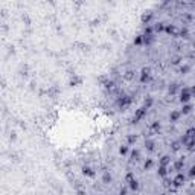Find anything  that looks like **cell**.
<instances>
[{
	"label": "cell",
	"mask_w": 195,
	"mask_h": 195,
	"mask_svg": "<svg viewBox=\"0 0 195 195\" xmlns=\"http://www.w3.org/2000/svg\"><path fill=\"white\" fill-rule=\"evenodd\" d=\"M171 165V156H168V154H165V156H162L159 160V166H169Z\"/></svg>",
	"instance_id": "ba28073f"
},
{
	"label": "cell",
	"mask_w": 195,
	"mask_h": 195,
	"mask_svg": "<svg viewBox=\"0 0 195 195\" xmlns=\"http://www.w3.org/2000/svg\"><path fill=\"white\" fill-rule=\"evenodd\" d=\"M149 78H151V69L149 67H143L140 70V82H143V84L148 82Z\"/></svg>",
	"instance_id": "8992f818"
},
{
	"label": "cell",
	"mask_w": 195,
	"mask_h": 195,
	"mask_svg": "<svg viewBox=\"0 0 195 195\" xmlns=\"http://www.w3.org/2000/svg\"><path fill=\"white\" fill-rule=\"evenodd\" d=\"M194 175H195V168L194 166H191V168H189V177L194 178Z\"/></svg>",
	"instance_id": "f35d334b"
},
{
	"label": "cell",
	"mask_w": 195,
	"mask_h": 195,
	"mask_svg": "<svg viewBox=\"0 0 195 195\" xmlns=\"http://www.w3.org/2000/svg\"><path fill=\"white\" fill-rule=\"evenodd\" d=\"M82 82V79L81 78H73L70 81V86H78V84H81Z\"/></svg>",
	"instance_id": "d590c367"
},
{
	"label": "cell",
	"mask_w": 195,
	"mask_h": 195,
	"mask_svg": "<svg viewBox=\"0 0 195 195\" xmlns=\"http://www.w3.org/2000/svg\"><path fill=\"white\" fill-rule=\"evenodd\" d=\"M153 166H154V160H153V159H146V160H145V163H143V169H145V171H149Z\"/></svg>",
	"instance_id": "ac0fdd59"
},
{
	"label": "cell",
	"mask_w": 195,
	"mask_h": 195,
	"mask_svg": "<svg viewBox=\"0 0 195 195\" xmlns=\"http://www.w3.org/2000/svg\"><path fill=\"white\" fill-rule=\"evenodd\" d=\"M126 142H128V145H134L137 142V136L136 134H128L126 136Z\"/></svg>",
	"instance_id": "ffe728a7"
},
{
	"label": "cell",
	"mask_w": 195,
	"mask_h": 195,
	"mask_svg": "<svg viewBox=\"0 0 195 195\" xmlns=\"http://www.w3.org/2000/svg\"><path fill=\"white\" fill-rule=\"evenodd\" d=\"M139 159H140V151L139 149H133L131 151V160L136 162V160H139Z\"/></svg>",
	"instance_id": "cb8c5ba5"
},
{
	"label": "cell",
	"mask_w": 195,
	"mask_h": 195,
	"mask_svg": "<svg viewBox=\"0 0 195 195\" xmlns=\"http://www.w3.org/2000/svg\"><path fill=\"white\" fill-rule=\"evenodd\" d=\"M82 174H84L86 177H90V178H93L95 175H96L95 169H93V168H90V166H84V168H82Z\"/></svg>",
	"instance_id": "30bf717a"
},
{
	"label": "cell",
	"mask_w": 195,
	"mask_h": 195,
	"mask_svg": "<svg viewBox=\"0 0 195 195\" xmlns=\"http://www.w3.org/2000/svg\"><path fill=\"white\" fill-rule=\"evenodd\" d=\"M119 154H121V156H126V154H128V146H126V145H122V146L119 148Z\"/></svg>",
	"instance_id": "1f68e13d"
},
{
	"label": "cell",
	"mask_w": 195,
	"mask_h": 195,
	"mask_svg": "<svg viewBox=\"0 0 195 195\" xmlns=\"http://www.w3.org/2000/svg\"><path fill=\"white\" fill-rule=\"evenodd\" d=\"M128 188H130L131 191L137 192V191H139V188H140V184H139V181H137L136 178H133L131 181H128Z\"/></svg>",
	"instance_id": "7c38bea8"
},
{
	"label": "cell",
	"mask_w": 195,
	"mask_h": 195,
	"mask_svg": "<svg viewBox=\"0 0 195 195\" xmlns=\"http://www.w3.org/2000/svg\"><path fill=\"white\" fill-rule=\"evenodd\" d=\"M177 89H178V86H177V84H171V86H169V89H168V91H169V95H174V93L177 91Z\"/></svg>",
	"instance_id": "d6a6232c"
},
{
	"label": "cell",
	"mask_w": 195,
	"mask_h": 195,
	"mask_svg": "<svg viewBox=\"0 0 195 195\" xmlns=\"http://www.w3.org/2000/svg\"><path fill=\"white\" fill-rule=\"evenodd\" d=\"M117 195H126V189H125V188H122V189H121V192H119Z\"/></svg>",
	"instance_id": "ab89813d"
},
{
	"label": "cell",
	"mask_w": 195,
	"mask_h": 195,
	"mask_svg": "<svg viewBox=\"0 0 195 195\" xmlns=\"http://www.w3.org/2000/svg\"><path fill=\"white\" fill-rule=\"evenodd\" d=\"M133 178H136V177H134V174H133V172H128V174L125 175V181L128 183V181H131Z\"/></svg>",
	"instance_id": "8d00e7d4"
},
{
	"label": "cell",
	"mask_w": 195,
	"mask_h": 195,
	"mask_svg": "<svg viewBox=\"0 0 195 195\" xmlns=\"http://www.w3.org/2000/svg\"><path fill=\"white\" fill-rule=\"evenodd\" d=\"M153 41H154V37H143V44L149 46V44H153Z\"/></svg>",
	"instance_id": "83f0119b"
},
{
	"label": "cell",
	"mask_w": 195,
	"mask_h": 195,
	"mask_svg": "<svg viewBox=\"0 0 195 195\" xmlns=\"http://www.w3.org/2000/svg\"><path fill=\"white\" fill-rule=\"evenodd\" d=\"M153 16H154V14H153V12H149V11H148V12H143V14H142V23L145 24V26H146V24H149V21L153 20Z\"/></svg>",
	"instance_id": "8fae6325"
},
{
	"label": "cell",
	"mask_w": 195,
	"mask_h": 195,
	"mask_svg": "<svg viewBox=\"0 0 195 195\" xmlns=\"http://www.w3.org/2000/svg\"><path fill=\"white\" fill-rule=\"evenodd\" d=\"M163 32H166L168 35H171V37H178L180 29H178L175 24H165V31H163Z\"/></svg>",
	"instance_id": "277c9868"
},
{
	"label": "cell",
	"mask_w": 195,
	"mask_h": 195,
	"mask_svg": "<svg viewBox=\"0 0 195 195\" xmlns=\"http://www.w3.org/2000/svg\"><path fill=\"white\" fill-rule=\"evenodd\" d=\"M113 87H114V82H113V81H107L105 82V89H113Z\"/></svg>",
	"instance_id": "74e56055"
},
{
	"label": "cell",
	"mask_w": 195,
	"mask_h": 195,
	"mask_svg": "<svg viewBox=\"0 0 195 195\" xmlns=\"http://www.w3.org/2000/svg\"><path fill=\"white\" fill-rule=\"evenodd\" d=\"M146 108L145 107H140V108H137L136 110V113H134V116H133V122L134 124H137L139 121H142V119H145V116H146Z\"/></svg>",
	"instance_id": "3957f363"
},
{
	"label": "cell",
	"mask_w": 195,
	"mask_h": 195,
	"mask_svg": "<svg viewBox=\"0 0 195 195\" xmlns=\"http://www.w3.org/2000/svg\"><path fill=\"white\" fill-rule=\"evenodd\" d=\"M192 110H194V107L191 105V104H184V105H183V108L180 110V114H184V116H186V114L192 113Z\"/></svg>",
	"instance_id": "9a60e30c"
},
{
	"label": "cell",
	"mask_w": 195,
	"mask_h": 195,
	"mask_svg": "<svg viewBox=\"0 0 195 195\" xmlns=\"http://www.w3.org/2000/svg\"><path fill=\"white\" fill-rule=\"evenodd\" d=\"M151 130H153L154 133H157V134H159V133H160V130H162V125H160V122H159V121L153 122V125H151Z\"/></svg>",
	"instance_id": "7402d4cb"
},
{
	"label": "cell",
	"mask_w": 195,
	"mask_h": 195,
	"mask_svg": "<svg viewBox=\"0 0 195 195\" xmlns=\"http://www.w3.org/2000/svg\"><path fill=\"white\" fill-rule=\"evenodd\" d=\"M124 78H125V79H126V81H131V79H133V78H134V72H131V70L125 72Z\"/></svg>",
	"instance_id": "f546056e"
},
{
	"label": "cell",
	"mask_w": 195,
	"mask_h": 195,
	"mask_svg": "<svg viewBox=\"0 0 195 195\" xmlns=\"http://www.w3.org/2000/svg\"><path fill=\"white\" fill-rule=\"evenodd\" d=\"M131 102H133L131 96H121V98L117 99V105L121 107V108H126V107H130L131 105Z\"/></svg>",
	"instance_id": "5b68a950"
},
{
	"label": "cell",
	"mask_w": 195,
	"mask_h": 195,
	"mask_svg": "<svg viewBox=\"0 0 195 195\" xmlns=\"http://www.w3.org/2000/svg\"><path fill=\"white\" fill-rule=\"evenodd\" d=\"M153 29H154V32H163V31H165V23H163V21L156 23V24L153 26Z\"/></svg>",
	"instance_id": "e0dca14e"
},
{
	"label": "cell",
	"mask_w": 195,
	"mask_h": 195,
	"mask_svg": "<svg viewBox=\"0 0 195 195\" xmlns=\"http://www.w3.org/2000/svg\"><path fill=\"white\" fill-rule=\"evenodd\" d=\"M168 174H169V169H168L166 166H159V171H157V175H159L160 178L168 177Z\"/></svg>",
	"instance_id": "5bb4252c"
},
{
	"label": "cell",
	"mask_w": 195,
	"mask_h": 195,
	"mask_svg": "<svg viewBox=\"0 0 195 195\" xmlns=\"http://www.w3.org/2000/svg\"><path fill=\"white\" fill-rule=\"evenodd\" d=\"M186 175L183 174V172H178L175 177L172 178V188H175V189H178V188H183L184 184H186Z\"/></svg>",
	"instance_id": "6da1fadb"
},
{
	"label": "cell",
	"mask_w": 195,
	"mask_h": 195,
	"mask_svg": "<svg viewBox=\"0 0 195 195\" xmlns=\"http://www.w3.org/2000/svg\"><path fill=\"white\" fill-rule=\"evenodd\" d=\"M194 145H195V140H194V139H189L188 142L184 143V146H186V148H188L189 151H194Z\"/></svg>",
	"instance_id": "484cf974"
},
{
	"label": "cell",
	"mask_w": 195,
	"mask_h": 195,
	"mask_svg": "<svg viewBox=\"0 0 195 195\" xmlns=\"http://www.w3.org/2000/svg\"><path fill=\"white\" fill-rule=\"evenodd\" d=\"M186 136H188V137H192V139H194V136H195V128H194V126H191V128H189V130L186 131Z\"/></svg>",
	"instance_id": "836d02e7"
},
{
	"label": "cell",
	"mask_w": 195,
	"mask_h": 195,
	"mask_svg": "<svg viewBox=\"0 0 195 195\" xmlns=\"http://www.w3.org/2000/svg\"><path fill=\"white\" fill-rule=\"evenodd\" d=\"M143 37H154V29H153V26L151 24H146L145 28H143Z\"/></svg>",
	"instance_id": "4fadbf2b"
},
{
	"label": "cell",
	"mask_w": 195,
	"mask_h": 195,
	"mask_svg": "<svg viewBox=\"0 0 195 195\" xmlns=\"http://www.w3.org/2000/svg\"><path fill=\"white\" fill-rule=\"evenodd\" d=\"M171 146H172V151H180V148H181L183 145H181V142H180V140H175V142H172V145H171Z\"/></svg>",
	"instance_id": "4316f807"
},
{
	"label": "cell",
	"mask_w": 195,
	"mask_h": 195,
	"mask_svg": "<svg viewBox=\"0 0 195 195\" xmlns=\"http://www.w3.org/2000/svg\"><path fill=\"white\" fill-rule=\"evenodd\" d=\"M180 117H181V114H180L178 110H172V111L169 113V121H171V122H178Z\"/></svg>",
	"instance_id": "9c48e42d"
},
{
	"label": "cell",
	"mask_w": 195,
	"mask_h": 195,
	"mask_svg": "<svg viewBox=\"0 0 195 195\" xmlns=\"http://www.w3.org/2000/svg\"><path fill=\"white\" fill-rule=\"evenodd\" d=\"M189 72H191V66H189V64L180 66V73H181V75H186V73H189Z\"/></svg>",
	"instance_id": "603a6c76"
},
{
	"label": "cell",
	"mask_w": 195,
	"mask_h": 195,
	"mask_svg": "<svg viewBox=\"0 0 195 195\" xmlns=\"http://www.w3.org/2000/svg\"><path fill=\"white\" fill-rule=\"evenodd\" d=\"M181 61H183V56H180V55H177V56H174V58L171 60V63H172V64H175V66H177V64H180Z\"/></svg>",
	"instance_id": "4dcf8cb0"
},
{
	"label": "cell",
	"mask_w": 195,
	"mask_h": 195,
	"mask_svg": "<svg viewBox=\"0 0 195 195\" xmlns=\"http://www.w3.org/2000/svg\"><path fill=\"white\" fill-rule=\"evenodd\" d=\"M111 180H113V177H111V174H110L108 171H105V172H104V175H102V183H105V184H108V183H111Z\"/></svg>",
	"instance_id": "d6986e66"
},
{
	"label": "cell",
	"mask_w": 195,
	"mask_h": 195,
	"mask_svg": "<svg viewBox=\"0 0 195 195\" xmlns=\"http://www.w3.org/2000/svg\"><path fill=\"white\" fill-rule=\"evenodd\" d=\"M163 186H166V188H171L172 186V180H169L168 177L163 178Z\"/></svg>",
	"instance_id": "e575fe53"
},
{
	"label": "cell",
	"mask_w": 195,
	"mask_h": 195,
	"mask_svg": "<svg viewBox=\"0 0 195 195\" xmlns=\"http://www.w3.org/2000/svg\"><path fill=\"white\" fill-rule=\"evenodd\" d=\"M178 37H181V38H189V31H188V28H183V29H180V34Z\"/></svg>",
	"instance_id": "d4e9b609"
},
{
	"label": "cell",
	"mask_w": 195,
	"mask_h": 195,
	"mask_svg": "<svg viewBox=\"0 0 195 195\" xmlns=\"http://www.w3.org/2000/svg\"><path fill=\"white\" fill-rule=\"evenodd\" d=\"M143 44V37L142 35H137L134 38V46H142Z\"/></svg>",
	"instance_id": "f1b7e54d"
},
{
	"label": "cell",
	"mask_w": 195,
	"mask_h": 195,
	"mask_svg": "<svg viewBox=\"0 0 195 195\" xmlns=\"http://www.w3.org/2000/svg\"><path fill=\"white\" fill-rule=\"evenodd\" d=\"M153 105H154V99H153V98H149V96H148V98H145V101H143V107H145L146 110H149Z\"/></svg>",
	"instance_id": "2e32d148"
},
{
	"label": "cell",
	"mask_w": 195,
	"mask_h": 195,
	"mask_svg": "<svg viewBox=\"0 0 195 195\" xmlns=\"http://www.w3.org/2000/svg\"><path fill=\"white\" fill-rule=\"evenodd\" d=\"M192 99V90L189 89H183L180 91V98H178V101L184 105V104H189V101Z\"/></svg>",
	"instance_id": "7a4b0ae2"
},
{
	"label": "cell",
	"mask_w": 195,
	"mask_h": 195,
	"mask_svg": "<svg viewBox=\"0 0 195 195\" xmlns=\"http://www.w3.org/2000/svg\"><path fill=\"white\" fill-rule=\"evenodd\" d=\"M145 146H146V149H148V151H154V146H156V143H154V140L148 139V140H145Z\"/></svg>",
	"instance_id": "44dd1931"
},
{
	"label": "cell",
	"mask_w": 195,
	"mask_h": 195,
	"mask_svg": "<svg viewBox=\"0 0 195 195\" xmlns=\"http://www.w3.org/2000/svg\"><path fill=\"white\" fill-rule=\"evenodd\" d=\"M183 168H184V160H183V157L181 159H178L174 162V165H172V169L174 171H177V172H180V171H183Z\"/></svg>",
	"instance_id": "52a82bcc"
}]
</instances>
